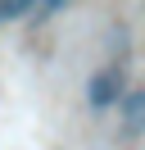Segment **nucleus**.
<instances>
[{
  "label": "nucleus",
  "instance_id": "obj_1",
  "mask_svg": "<svg viewBox=\"0 0 145 150\" xmlns=\"http://www.w3.org/2000/svg\"><path fill=\"white\" fill-rule=\"evenodd\" d=\"M118 96H122V73H118V68H100V73H95V77L86 82V100L95 105V109L113 105Z\"/></svg>",
  "mask_w": 145,
  "mask_h": 150
},
{
  "label": "nucleus",
  "instance_id": "obj_2",
  "mask_svg": "<svg viewBox=\"0 0 145 150\" xmlns=\"http://www.w3.org/2000/svg\"><path fill=\"white\" fill-rule=\"evenodd\" d=\"M122 127L127 132H145V91H132L122 100Z\"/></svg>",
  "mask_w": 145,
  "mask_h": 150
},
{
  "label": "nucleus",
  "instance_id": "obj_3",
  "mask_svg": "<svg viewBox=\"0 0 145 150\" xmlns=\"http://www.w3.org/2000/svg\"><path fill=\"white\" fill-rule=\"evenodd\" d=\"M36 0H0V23H14L18 14H27Z\"/></svg>",
  "mask_w": 145,
  "mask_h": 150
}]
</instances>
